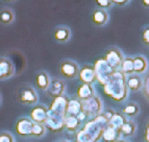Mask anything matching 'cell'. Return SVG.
Returning a JSON list of instances; mask_svg holds the SVG:
<instances>
[{
    "label": "cell",
    "instance_id": "1",
    "mask_svg": "<svg viewBox=\"0 0 149 142\" xmlns=\"http://www.w3.org/2000/svg\"><path fill=\"white\" fill-rule=\"evenodd\" d=\"M107 125L109 121L103 114L92 118L77 133L75 137L76 142H97L102 138V134Z\"/></svg>",
    "mask_w": 149,
    "mask_h": 142
},
{
    "label": "cell",
    "instance_id": "2",
    "mask_svg": "<svg viewBox=\"0 0 149 142\" xmlns=\"http://www.w3.org/2000/svg\"><path fill=\"white\" fill-rule=\"evenodd\" d=\"M68 98L66 96L53 98L50 107L48 108L47 120L45 122L46 129H50L53 132L62 130L64 127L65 118L67 116L66 113V107H67Z\"/></svg>",
    "mask_w": 149,
    "mask_h": 142
},
{
    "label": "cell",
    "instance_id": "3",
    "mask_svg": "<svg viewBox=\"0 0 149 142\" xmlns=\"http://www.w3.org/2000/svg\"><path fill=\"white\" fill-rule=\"evenodd\" d=\"M103 90L109 97L115 101L122 102L128 94L125 75L120 70H115L111 74L107 83L103 86Z\"/></svg>",
    "mask_w": 149,
    "mask_h": 142
},
{
    "label": "cell",
    "instance_id": "4",
    "mask_svg": "<svg viewBox=\"0 0 149 142\" xmlns=\"http://www.w3.org/2000/svg\"><path fill=\"white\" fill-rule=\"evenodd\" d=\"M15 99L21 105L35 106L39 101V96L35 88L28 84H24L17 90L15 94Z\"/></svg>",
    "mask_w": 149,
    "mask_h": 142
},
{
    "label": "cell",
    "instance_id": "5",
    "mask_svg": "<svg viewBox=\"0 0 149 142\" xmlns=\"http://www.w3.org/2000/svg\"><path fill=\"white\" fill-rule=\"evenodd\" d=\"M81 110L87 114L88 117H96L102 113L103 104L99 96L94 95L93 97L86 100H80Z\"/></svg>",
    "mask_w": 149,
    "mask_h": 142
},
{
    "label": "cell",
    "instance_id": "6",
    "mask_svg": "<svg viewBox=\"0 0 149 142\" xmlns=\"http://www.w3.org/2000/svg\"><path fill=\"white\" fill-rule=\"evenodd\" d=\"M57 71L63 78L66 80H74L78 75L79 66L76 62L72 60H63L57 66Z\"/></svg>",
    "mask_w": 149,
    "mask_h": 142
},
{
    "label": "cell",
    "instance_id": "7",
    "mask_svg": "<svg viewBox=\"0 0 149 142\" xmlns=\"http://www.w3.org/2000/svg\"><path fill=\"white\" fill-rule=\"evenodd\" d=\"M123 53L118 47L112 46L107 50L103 60L107 62V64L112 68L113 70H119L121 62L123 60Z\"/></svg>",
    "mask_w": 149,
    "mask_h": 142
},
{
    "label": "cell",
    "instance_id": "8",
    "mask_svg": "<svg viewBox=\"0 0 149 142\" xmlns=\"http://www.w3.org/2000/svg\"><path fill=\"white\" fill-rule=\"evenodd\" d=\"M94 69H95V72H96L97 80L103 86L107 84L111 74L115 71V70H113L112 68L107 65V62L103 59H100V60H98L95 63Z\"/></svg>",
    "mask_w": 149,
    "mask_h": 142
},
{
    "label": "cell",
    "instance_id": "9",
    "mask_svg": "<svg viewBox=\"0 0 149 142\" xmlns=\"http://www.w3.org/2000/svg\"><path fill=\"white\" fill-rule=\"evenodd\" d=\"M16 67L8 57H0V82L6 80L15 75Z\"/></svg>",
    "mask_w": 149,
    "mask_h": 142
},
{
    "label": "cell",
    "instance_id": "10",
    "mask_svg": "<svg viewBox=\"0 0 149 142\" xmlns=\"http://www.w3.org/2000/svg\"><path fill=\"white\" fill-rule=\"evenodd\" d=\"M35 122L29 117H20L15 123V131L20 137H30L32 125Z\"/></svg>",
    "mask_w": 149,
    "mask_h": 142
},
{
    "label": "cell",
    "instance_id": "11",
    "mask_svg": "<svg viewBox=\"0 0 149 142\" xmlns=\"http://www.w3.org/2000/svg\"><path fill=\"white\" fill-rule=\"evenodd\" d=\"M77 77H78V80L81 82V84L93 85V83H95L97 80L94 66L84 65V66H81V67H79V71H78Z\"/></svg>",
    "mask_w": 149,
    "mask_h": 142
},
{
    "label": "cell",
    "instance_id": "12",
    "mask_svg": "<svg viewBox=\"0 0 149 142\" xmlns=\"http://www.w3.org/2000/svg\"><path fill=\"white\" fill-rule=\"evenodd\" d=\"M48 115V108L44 105H35L29 113V118L35 123H41L45 125L47 120Z\"/></svg>",
    "mask_w": 149,
    "mask_h": 142
},
{
    "label": "cell",
    "instance_id": "13",
    "mask_svg": "<svg viewBox=\"0 0 149 142\" xmlns=\"http://www.w3.org/2000/svg\"><path fill=\"white\" fill-rule=\"evenodd\" d=\"M66 91V84L63 80L61 78H53L50 80V85L47 89V94L48 96L52 98L61 97L65 94Z\"/></svg>",
    "mask_w": 149,
    "mask_h": 142
},
{
    "label": "cell",
    "instance_id": "14",
    "mask_svg": "<svg viewBox=\"0 0 149 142\" xmlns=\"http://www.w3.org/2000/svg\"><path fill=\"white\" fill-rule=\"evenodd\" d=\"M52 38L55 42L61 44L67 43L71 39V29L68 26H64V25L56 26L52 31Z\"/></svg>",
    "mask_w": 149,
    "mask_h": 142
},
{
    "label": "cell",
    "instance_id": "15",
    "mask_svg": "<svg viewBox=\"0 0 149 142\" xmlns=\"http://www.w3.org/2000/svg\"><path fill=\"white\" fill-rule=\"evenodd\" d=\"M109 20V13L105 10H102V8H95L92 12V15H91V21L92 23L97 26V27H101V26H104Z\"/></svg>",
    "mask_w": 149,
    "mask_h": 142
},
{
    "label": "cell",
    "instance_id": "16",
    "mask_svg": "<svg viewBox=\"0 0 149 142\" xmlns=\"http://www.w3.org/2000/svg\"><path fill=\"white\" fill-rule=\"evenodd\" d=\"M50 76L46 71L44 70H41V71H38L36 73L35 76V84L36 87L39 90H42V91H47L48 87L50 85Z\"/></svg>",
    "mask_w": 149,
    "mask_h": 142
},
{
    "label": "cell",
    "instance_id": "17",
    "mask_svg": "<svg viewBox=\"0 0 149 142\" xmlns=\"http://www.w3.org/2000/svg\"><path fill=\"white\" fill-rule=\"evenodd\" d=\"M95 95V89L93 85L81 84L76 89V98L79 100H86Z\"/></svg>",
    "mask_w": 149,
    "mask_h": 142
},
{
    "label": "cell",
    "instance_id": "18",
    "mask_svg": "<svg viewBox=\"0 0 149 142\" xmlns=\"http://www.w3.org/2000/svg\"><path fill=\"white\" fill-rule=\"evenodd\" d=\"M126 86L128 91H130V92H139V91H141L142 86H143V78L136 73L127 75Z\"/></svg>",
    "mask_w": 149,
    "mask_h": 142
},
{
    "label": "cell",
    "instance_id": "19",
    "mask_svg": "<svg viewBox=\"0 0 149 142\" xmlns=\"http://www.w3.org/2000/svg\"><path fill=\"white\" fill-rule=\"evenodd\" d=\"M119 132H120V136H121L122 138L132 137V136L136 134V132H137V123H136L134 120L128 119L124 125L121 127Z\"/></svg>",
    "mask_w": 149,
    "mask_h": 142
},
{
    "label": "cell",
    "instance_id": "20",
    "mask_svg": "<svg viewBox=\"0 0 149 142\" xmlns=\"http://www.w3.org/2000/svg\"><path fill=\"white\" fill-rule=\"evenodd\" d=\"M148 69V61L143 55H136L134 57V71L136 74L145 73Z\"/></svg>",
    "mask_w": 149,
    "mask_h": 142
},
{
    "label": "cell",
    "instance_id": "21",
    "mask_svg": "<svg viewBox=\"0 0 149 142\" xmlns=\"http://www.w3.org/2000/svg\"><path fill=\"white\" fill-rule=\"evenodd\" d=\"M140 111H141V108L137 102H128V104L123 106L121 109L122 114L129 118L138 116L140 114Z\"/></svg>",
    "mask_w": 149,
    "mask_h": 142
},
{
    "label": "cell",
    "instance_id": "22",
    "mask_svg": "<svg viewBox=\"0 0 149 142\" xmlns=\"http://www.w3.org/2000/svg\"><path fill=\"white\" fill-rule=\"evenodd\" d=\"M15 13L10 8H3L0 10V23L2 25H10L15 21Z\"/></svg>",
    "mask_w": 149,
    "mask_h": 142
},
{
    "label": "cell",
    "instance_id": "23",
    "mask_svg": "<svg viewBox=\"0 0 149 142\" xmlns=\"http://www.w3.org/2000/svg\"><path fill=\"white\" fill-rule=\"evenodd\" d=\"M120 137H121V136H120L119 130L109 127V125L105 127L104 132L102 134V140L104 142H115L116 140L120 139Z\"/></svg>",
    "mask_w": 149,
    "mask_h": 142
},
{
    "label": "cell",
    "instance_id": "24",
    "mask_svg": "<svg viewBox=\"0 0 149 142\" xmlns=\"http://www.w3.org/2000/svg\"><path fill=\"white\" fill-rule=\"evenodd\" d=\"M81 111V102L77 98H71L68 99L67 107H66V113L67 115H73L76 116Z\"/></svg>",
    "mask_w": 149,
    "mask_h": 142
},
{
    "label": "cell",
    "instance_id": "25",
    "mask_svg": "<svg viewBox=\"0 0 149 142\" xmlns=\"http://www.w3.org/2000/svg\"><path fill=\"white\" fill-rule=\"evenodd\" d=\"M127 120H128V119L126 118V116H124L122 113L115 112L114 115H113L112 117L109 119V127H114V129L120 130L122 125H124Z\"/></svg>",
    "mask_w": 149,
    "mask_h": 142
},
{
    "label": "cell",
    "instance_id": "26",
    "mask_svg": "<svg viewBox=\"0 0 149 142\" xmlns=\"http://www.w3.org/2000/svg\"><path fill=\"white\" fill-rule=\"evenodd\" d=\"M119 70L124 75L134 74V57H123Z\"/></svg>",
    "mask_w": 149,
    "mask_h": 142
},
{
    "label": "cell",
    "instance_id": "27",
    "mask_svg": "<svg viewBox=\"0 0 149 142\" xmlns=\"http://www.w3.org/2000/svg\"><path fill=\"white\" fill-rule=\"evenodd\" d=\"M79 125H80V122L78 121L76 116H73V115H67L66 116L64 121V127L68 132L74 133L79 127Z\"/></svg>",
    "mask_w": 149,
    "mask_h": 142
},
{
    "label": "cell",
    "instance_id": "28",
    "mask_svg": "<svg viewBox=\"0 0 149 142\" xmlns=\"http://www.w3.org/2000/svg\"><path fill=\"white\" fill-rule=\"evenodd\" d=\"M45 134H46V127H45V125H41V123H33L31 133H30V137L42 138L45 136Z\"/></svg>",
    "mask_w": 149,
    "mask_h": 142
},
{
    "label": "cell",
    "instance_id": "29",
    "mask_svg": "<svg viewBox=\"0 0 149 142\" xmlns=\"http://www.w3.org/2000/svg\"><path fill=\"white\" fill-rule=\"evenodd\" d=\"M142 92L144 95L145 99L149 102V71L145 73V76L143 78V86H142Z\"/></svg>",
    "mask_w": 149,
    "mask_h": 142
},
{
    "label": "cell",
    "instance_id": "30",
    "mask_svg": "<svg viewBox=\"0 0 149 142\" xmlns=\"http://www.w3.org/2000/svg\"><path fill=\"white\" fill-rule=\"evenodd\" d=\"M93 1L97 8H102V10H107L113 6L112 0H93Z\"/></svg>",
    "mask_w": 149,
    "mask_h": 142
},
{
    "label": "cell",
    "instance_id": "31",
    "mask_svg": "<svg viewBox=\"0 0 149 142\" xmlns=\"http://www.w3.org/2000/svg\"><path fill=\"white\" fill-rule=\"evenodd\" d=\"M0 142H16V140L12 133L8 132V131H1L0 132Z\"/></svg>",
    "mask_w": 149,
    "mask_h": 142
},
{
    "label": "cell",
    "instance_id": "32",
    "mask_svg": "<svg viewBox=\"0 0 149 142\" xmlns=\"http://www.w3.org/2000/svg\"><path fill=\"white\" fill-rule=\"evenodd\" d=\"M141 41L145 46L149 47V25H146V26H144V27L142 28Z\"/></svg>",
    "mask_w": 149,
    "mask_h": 142
},
{
    "label": "cell",
    "instance_id": "33",
    "mask_svg": "<svg viewBox=\"0 0 149 142\" xmlns=\"http://www.w3.org/2000/svg\"><path fill=\"white\" fill-rule=\"evenodd\" d=\"M143 142H149V118L147 119L144 127V132H143V137H142Z\"/></svg>",
    "mask_w": 149,
    "mask_h": 142
},
{
    "label": "cell",
    "instance_id": "34",
    "mask_svg": "<svg viewBox=\"0 0 149 142\" xmlns=\"http://www.w3.org/2000/svg\"><path fill=\"white\" fill-rule=\"evenodd\" d=\"M130 0H112L113 5H117V6H124L128 4Z\"/></svg>",
    "mask_w": 149,
    "mask_h": 142
},
{
    "label": "cell",
    "instance_id": "35",
    "mask_svg": "<svg viewBox=\"0 0 149 142\" xmlns=\"http://www.w3.org/2000/svg\"><path fill=\"white\" fill-rule=\"evenodd\" d=\"M76 118L78 119V121L81 123V122H84V121H86V120H87L88 116H87V114H86V113L81 110V111H80V112L76 115Z\"/></svg>",
    "mask_w": 149,
    "mask_h": 142
},
{
    "label": "cell",
    "instance_id": "36",
    "mask_svg": "<svg viewBox=\"0 0 149 142\" xmlns=\"http://www.w3.org/2000/svg\"><path fill=\"white\" fill-rule=\"evenodd\" d=\"M114 113H115V111H113L112 109H109V111H107V112H105L103 115H104V117L107 118V121H109V118H111V117H112L113 115H114Z\"/></svg>",
    "mask_w": 149,
    "mask_h": 142
},
{
    "label": "cell",
    "instance_id": "37",
    "mask_svg": "<svg viewBox=\"0 0 149 142\" xmlns=\"http://www.w3.org/2000/svg\"><path fill=\"white\" fill-rule=\"evenodd\" d=\"M142 5L146 8H149V0H141Z\"/></svg>",
    "mask_w": 149,
    "mask_h": 142
},
{
    "label": "cell",
    "instance_id": "38",
    "mask_svg": "<svg viewBox=\"0 0 149 142\" xmlns=\"http://www.w3.org/2000/svg\"><path fill=\"white\" fill-rule=\"evenodd\" d=\"M1 1L6 2V3H12V2H14V1H16V0H1Z\"/></svg>",
    "mask_w": 149,
    "mask_h": 142
},
{
    "label": "cell",
    "instance_id": "39",
    "mask_svg": "<svg viewBox=\"0 0 149 142\" xmlns=\"http://www.w3.org/2000/svg\"><path fill=\"white\" fill-rule=\"evenodd\" d=\"M115 142H128V141H127V140H125V139H121V138H120V139L116 140Z\"/></svg>",
    "mask_w": 149,
    "mask_h": 142
},
{
    "label": "cell",
    "instance_id": "40",
    "mask_svg": "<svg viewBox=\"0 0 149 142\" xmlns=\"http://www.w3.org/2000/svg\"><path fill=\"white\" fill-rule=\"evenodd\" d=\"M1 102H2V95H1V92H0V105H1Z\"/></svg>",
    "mask_w": 149,
    "mask_h": 142
},
{
    "label": "cell",
    "instance_id": "41",
    "mask_svg": "<svg viewBox=\"0 0 149 142\" xmlns=\"http://www.w3.org/2000/svg\"><path fill=\"white\" fill-rule=\"evenodd\" d=\"M56 142H70L68 140H60V141H56Z\"/></svg>",
    "mask_w": 149,
    "mask_h": 142
}]
</instances>
